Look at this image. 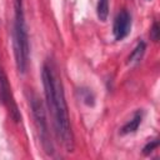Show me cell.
I'll use <instances>...</instances> for the list:
<instances>
[{
	"label": "cell",
	"instance_id": "obj_2",
	"mask_svg": "<svg viewBox=\"0 0 160 160\" xmlns=\"http://www.w3.org/2000/svg\"><path fill=\"white\" fill-rule=\"evenodd\" d=\"M14 30H12V45L15 62L19 72L24 74L29 64V36L25 22L22 0H14Z\"/></svg>",
	"mask_w": 160,
	"mask_h": 160
},
{
	"label": "cell",
	"instance_id": "obj_1",
	"mask_svg": "<svg viewBox=\"0 0 160 160\" xmlns=\"http://www.w3.org/2000/svg\"><path fill=\"white\" fill-rule=\"evenodd\" d=\"M41 79H42L46 104L52 118L55 134L58 139L61 141L62 146L66 149V151H72L74 135L70 125L64 88L61 79L58 74L56 66L52 62L46 61L44 64L41 70Z\"/></svg>",
	"mask_w": 160,
	"mask_h": 160
},
{
	"label": "cell",
	"instance_id": "obj_8",
	"mask_svg": "<svg viewBox=\"0 0 160 160\" xmlns=\"http://www.w3.org/2000/svg\"><path fill=\"white\" fill-rule=\"evenodd\" d=\"M96 14L100 21H106L109 16V0H99L96 6Z\"/></svg>",
	"mask_w": 160,
	"mask_h": 160
},
{
	"label": "cell",
	"instance_id": "obj_9",
	"mask_svg": "<svg viewBox=\"0 0 160 160\" xmlns=\"http://www.w3.org/2000/svg\"><path fill=\"white\" fill-rule=\"evenodd\" d=\"M159 146V140L158 139H154V140H150L142 149V154L144 155H149L150 152L154 151V149H156Z\"/></svg>",
	"mask_w": 160,
	"mask_h": 160
},
{
	"label": "cell",
	"instance_id": "obj_10",
	"mask_svg": "<svg viewBox=\"0 0 160 160\" xmlns=\"http://www.w3.org/2000/svg\"><path fill=\"white\" fill-rule=\"evenodd\" d=\"M159 32H160L159 25H158V22H154V24H152V28H151V30H150V36H151V39H152L154 41H158V39H159Z\"/></svg>",
	"mask_w": 160,
	"mask_h": 160
},
{
	"label": "cell",
	"instance_id": "obj_5",
	"mask_svg": "<svg viewBox=\"0 0 160 160\" xmlns=\"http://www.w3.org/2000/svg\"><path fill=\"white\" fill-rule=\"evenodd\" d=\"M131 30V16L128 10L122 9L120 10L115 19H114V25H112V34L115 40H122L125 39Z\"/></svg>",
	"mask_w": 160,
	"mask_h": 160
},
{
	"label": "cell",
	"instance_id": "obj_6",
	"mask_svg": "<svg viewBox=\"0 0 160 160\" xmlns=\"http://www.w3.org/2000/svg\"><path fill=\"white\" fill-rule=\"evenodd\" d=\"M141 120H142V111H141V110L135 111L132 119L129 120V121L120 129V134H121V135H126V134L135 132V131L138 130L139 125L141 124Z\"/></svg>",
	"mask_w": 160,
	"mask_h": 160
},
{
	"label": "cell",
	"instance_id": "obj_3",
	"mask_svg": "<svg viewBox=\"0 0 160 160\" xmlns=\"http://www.w3.org/2000/svg\"><path fill=\"white\" fill-rule=\"evenodd\" d=\"M30 106L32 110V115L35 119V124L39 131V136L42 144V148L45 149V151L48 154H52V141L50 138V131H49V126H48V120L45 116V110H44V105L42 102L39 100V98L36 95H30Z\"/></svg>",
	"mask_w": 160,
	"mask_h": 160
},
{
	"label": "cell",
	"instance_id": "obj_4",
	"mask_svg": "<svg viewBox=\"0 0 160 160\" xmlns=\"http://www.w3.org/2000/svg\"><path fill=\"white\" fill-rule=\"evenodd\" d=\"M0 101L6 106V109L10 112V116L12 118V120H15L16 122H19L21 120V114L18 109L16 101L12 96L11 92V88L10 84L8 81V78L2 70V68L0 66Z\"/></svg>",
	"mask_w": 160,
	"mask_h": 160
},
{
	"label": "cell",
	"instance_id": "obj_7",
	"mask_svg": "<svg viewBox=\"0 0 160 160\" xmlns=\"http://www.w3.org/2000/svg\"><path fill=\"white\" fill-rule=\"evenodd\" d=\"M145 49H146V44L144 41H139L138 45L134 48V50L131 51V54L129 55L128 58V64H136L139 62L141 59H142V55L145 52Z\"/></svg>",
	"mask_w": 160,
	"mask_h": 160
}]
</instances>
